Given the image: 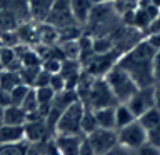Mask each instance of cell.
Instances as JSON below:
<instances>
[{"mask_svg": "<svg viewBox=\"0 0 160 155\" xmlns=\"http://www.w3.org/2000/svg\"><path fill=\"white\" fill-rule=\"evenodd\" d=\"M155 55H157V50L145 38H142L128 52L120 55L117 65L122 67L135 80V83L138 87H150V85H155V78H153Z\"/></svg>", "mask_w": 160, "mask_h": 155, "instance_id": "1", "label": "cell"}, {"mask_svg": "<svg viewBox=\"0 0 160 155\" xmlns=\"http://www.w3.org/2000/svg\"><path fill=\"white\" fill-rule=\"evenodd\" d=\"M25 22H32L27 0H0V32L17 30Z\"/></svg>", "mask_w": 160, "mask_h": 155, "instance_id": "2", "label": "cell"}, {"mask_svg": "<svg viewBox=\"0 0 160 155\" xmlns=\"http://www.w3.org/2000/svg\"><path fill=\"white\" fill-rule=\"evenodd\" d=\"M103 78H105V82L108 83V87L112 90V93L115 95V98H117L118 103H125L138 88V85L135 83V80L130 77L122 67H118V65H115V67L110 68L108 73L105 75Z\"/></svg>", "mask_w": 160, "mask_h": 155, "instance_id": "3", "label": "cell"}, {"mask_svg": "<svg viewBox=\"0 0 160 155\" xmlns=\"http://www.w3.org/2000/svg\"><path fill=\"white\" fill-rule=\"evenodd\" d=\"M83 112H85V105H83L82 100H77V102H73L72 105H68L58 117L57 127H55V135L82 133L80 132V125H82Z\"/></svg>", "mask_w": 160, "mask_h": 155, "instance_id": "4", "label": "cell"}, {"mask_svg": "<svg viewBox=\"0 0 160 155\" xmlns=\"http://www.w3.org/2000/svg\"><path fill=\"white\" fill-rule=\"evenodd\" d=\"M118 58H120V53L117 50H112V52H107V53H95L82 68L85 73L92 75L95 78H103L108 73V70L117 65Z\"/></svg>", "mask_w": 160, "mask_h": 155, "instance_id": "5", "label": "cell"}, {"mask_svg": "<svg viewBox=\"0 0 160 155\" xmlns=\"http://www.w3.org/2000/svg\"><path fill=\"white\" fill-rule=\"evenodd\" d=\"M117 135H118V145L127 147L130 150H137L147 143V130L140 125L138 120L118 128Z\"/></svg>", "mask_w": 160, "mask_h": 155, "instance_id": "6", "label": "cell"}, {"mask_svg": "<svg viewBox=\"0 0 160 155\" xmlns=\"http://www.w3.org/2000/svg\"><path fill=\"white\" fill-rule=\"evenodd\" d=\"M48 25H52L57 30L62 28H68V27H77V22H75L73 15H72V8H70V0H55L52 10H50V15L47 18ZM80 27V25H78Z\"/></svg>", "mask_w": 160, "mask_h": 155, "instance_id": "7", "label": "cell"}, {"mask_svg": "<svg viewBox=\"0 0 160 155\" xmlns=\"http://www.w3.org/2000/svg\"><path fill=\"white\" fill-rule=\"evenodd\" d=\"M155 93H157V87L150 85V87H138L132 97L127 102L128 108L135 113V117H140L142 113H145L147 110L155 107Z\"/></svg>", "mask_w": 160, "mask_h": 155, "instance_id": "8", "label": "cell"}, {"mask_svg": "<svg viewBox=\"0 0 160 155\" xmlns=\"http://www.w3.org/2000/svg\"><path fill=\"white\" fill-rule=\"evenodd\" d=\"M88 138L90 145L93 147L95 155H105L110 148H113L115 145H118V135L117 130L110 128H97L92 133L85 135Z\"/></svg>", "mask_w": 160, "mask_h": 155, "instance_id": "9", "label": "cell"}, {"mask_svg": "<svg viewBox=\"0 0 160 155\" xmlns=\"http://www.w3.org/2000/svg\"><path fill=\"white\" fill-rule=\"evenodd\" d=\"M25 130V140L28 143H40L43 140H47L50 137H53L50 133V130L47 127V122L43 118H32L27 120V123L23 125Z\"/></svg>", "mask_w": 160, "mask_h": 155, "instance_id": "10", "label": "cell"}, {"mask_svg": "<svg viewBox=\"0 0 160 155\" xmlns=\"http://www.w3.org/2000/svg\"><path fill=\"white\" fill-rule=\"evenodd\" d=\"M55 3V0H27L30 20L35 23H45Z\"/></svg>", "mask_w": 160, "mask_h": 155, "instance_id": "11", "label": "cell"}, {"mask_svg": "<svg viewBox=\"0 0 160 155\" xmlns=\"http://www.w3.org/2000/svg\"><path fill=\"white\" fill-rule=\"evenodd\" d=\"M83 135L82 133H72V135H55V145L62 155H78L80 153V143H82Z\"/></svg>", "mask_w": 160, "mask_h": 155, "instance_id": "12", "label": "cell"}, {"mask_svg": "<svg viewBox=\"0 0 160 155\" xmlns=\"http://www.w3.org/2000/svg\"><path fill=\"white\" fill-rule=\"evenodd\" d=\"M70 8H72V15L80 27H85L92 13L93 3L90 0H70Z\"/></svg>", "mask_w": 160, "mask_h": 155, "instance_id": "13", "label": "cell"}, {"mask_svg": "<svg viewBox=\"0 0 160 155\" xmlns=\"http://www.w3.org/2000/svg\"><path fill=\"white\" fill-rule=\"evenodd\" d=\"M25 140L23 125H8L3 123L0 128V143H18Z\"/></svg>", "mask_w": 160, "mask_h": 155, "instance_id": "14", "label": "cell"}, {"mask_svg": "<svg viewBox=\"0 0 160 155\" xmlns=\"http://www.w3.org/2000/svg\"><path fill=\"white\" fill-rule=\"evenodd\" d=\"M28 120V113L18 105H10L3 112V123L8 125H25Z\"/></svg>", "mask_w": 160, "mask_h": 155, "instance_id": "15", "label": "cell"}, {"mask_svg": "<svg viewBox=\"0 0 160 155\" xmlns=\"http://www.w3.org/2000/svg\"><path fill=\"white\" fill-rule=\"evenodd\" d=\"M95 118H97L98 128H110V130H117L115 127V107H102L93 110Z\"/></svg>", "mask_w": 160, "mask_h": 155, "instance_id": "16", "label": "cell"}, {"mask_svg": "<svg viewBox=\"0 0 160 155\" xmlns=\"http://www.w3.org/2000/svg\"><path fill=\"white\" fill-rule=\"evenodd\" d=\"M135 120H137V117H135V113L128 108L127 103H117L115 105V127H117V130L135 122Z\"/></svg>", "mask_w": 160, "mask_h": 155, "instance_id": "17", "label": "cell"}, {"mask_svg": "<svg viewBox=\"0 0 160 155\" xmlns=\"http://www.w3.org/2000/svg\"><path fill=\"white\" fill-rule=\"evenodd\" d=\"M20 83H23V82H22V78H20L18 72L5 70V68L0 72V90H7V92H10V90L15 88Z\"/></svg>", "mask_w": 160, "mask_h": 155, "instance_id": "18", "label": "cell"}, {"mask_svg": "<svg viewBox=\"0 0 160 155\" xmlns=\"http://www.w3.org/2000/svg\"><path fill=\"white\" fill-rule=\"evenodd\" d=\"M137 120L140 122V125H142L145 130H150V128L157 127V125L160 123V112H158L157 107H153V108L147 110L145 113H142Z\"/></svg>", "mask_w": 160, "mask_h": 155, "instance_id": "19", "label": "cell"}, {"mask_svg": "<svg viewBox=\"0 0 160 155\" xmlns=\"http://www.w3.org/2000/svg\"><path fill=\"white\" fill-rule=\"evenodd\" d=\"M97 128H98V123H97V118H95L93 110L85 107V112H83V117H82V125H80V132L83 135H88Z\"/></svg>", "mask_w": 160, "mask_h": 155, "instance_id": "20", "label": "cell"}, {"mask_svg": "<svg viewBox=\"0 0 160 155\" xmlns=\"http://www.w3.org/2000/svg\"><path fill=\"white\" fill-rule=\"evenodd\" d=\"M28 145L27 140L18 143H0V155H27Z\"/></svg>", "mask_w": 160, "mask_h": 155, "instance_id": "21", "label": "cell"}, {"mask_svg": "<svg viewBox=\"0 0 160 155\" xmlns=\"http://www.w3.org/2000/svg\"><path fill=\"white\" fill-rule=\"evenodd\" d=\"M30 88H32V87H28V85H25V83H20V85H17L15 88L10 90L12 105H18V107H22V103H23L25 97H27V93L30 92Z\"/></svg>", "mask_w": 160, "mask_h": 155, "instance_id": "22", "label": "cell"}, {"mask_svg": "<svg viewBox=\"0 0 160 155\" xmlns=\"http://www.w3.org/2000/svg\"><path fill=\"white\" fill-rule=\"evenodd\" d=\"M35 93H37L38 105H50L55 97V92L52 90V87H38L35 88Z\"/></svg>", "mask_w": 160, "mask_h": 155, "instance_id": "23", "label": "cell"}, {"mask_svg": "<svg viewBox=\"0 0 160 155\" xmlns=\"http://www.w3.org/2000/svg\"><path fill=\"white\" fill-rule=\"evenodd\" d=\"M38 107H40V105H38V100H37V93H35V88L32 87V88H30V92L27 93V97H25V100H23L22 108H23L27 113H32V112H35Z\"/></svg>", "mask_w": 160, "mask_h": 155, "instance_id": "24", "label": "cell"}, {"mask_svg": "<svg viewBox=\"0 0 160 155\" xmlns=\"http://www.w3.org/2000/svg\"><path fill=\"white\" fill-rule=\"evenodd\" d=\"M43 70H47L50 73H58L60 68H62V60L55 58V57H47L42 60V65H40Z\"/></svg>", "mask_w": 160, "mask_h": 155, "instance_id": "25", "label": "cell"}, {"mask_svg": "<svg viewBox=\"0 0 160 155\" xmlns=\"http://www.w3.org/2000/svg\"><path fill=\"white\" fill-rule=\"evenodd\" d=\"M53 73L47 72V70H43L40 67L37 77H35V82H33V88H38V87H48L50 85V78H52Z\"/></svg>", "mask_w": 160, "mask_h": 155, "instance_id": "26", "label": "cell"}, {"mask_svg": "<svg viewBox=\"0 0 160 155\" xmlns=\"http://www.w3.org/2000/svg\"><path fill=\"white\" fill-rule=\"evenodd\" d=\"M48 87H52V90L55 93H58V92H62V90L67 88V85H65V78L62 77V73H53L52 75V78H50V85Z\"/></svg>", "mask_w": 160, "mask_h": 155, "instance_id": "27", "label": "cell"}, {"mask_svg": "<svg viewBox=\"0 0 160 155\" xmlns=\"http://www.w3.org/2000/svg\"><path fill=\"white\" fill-rule=\"evenodd\" d=\"M147 143L153 145V147H160V123L157 127L147 130Z\"/></svg>", "mask_w": 160, "mask_h": 155, "instance_id": "28", "label": "cell"}, {"mask_svg": "<svg viewBox=\"0 0 160 155\" xmlns=\"http://www.w3.org/2000/svg\"><path fill=\"white\" fill-rule=\"evenodd\" d=\"M135 155H160V148L153 147V145H150V143H145L140 148L135 150Z\"/></svg>", "mask_w": 160, "mask_h": 155, "instance_id": "29", "label": "cell"}, {"mask_svg": "<svg viewBox=\"0 0 160 155\" xmlns=\"http://www.w3.org/2000/svg\"><path fill=\"white\" fill-rule=\"evenodd\" d=\"M105 155H135V150H130L127 147H122V145H115Z\"/></svg>", "mask_w": 160, "mask_h": 155, "instance_id": "30", "label": "cell"}, {"mask_svg": "<svg viewBox=\"0 0 160 155\" xmlns=\"http://www.w3.org/2000/svg\"><path fill=\"white\" fill-rule=\"evenodd\" d=\"M153 78H155V87H160V50L157 52L153 60Z\"/></svg>", "mask_w": 160, "mask_h": 155, "instance_id": "31", "label": "cell"}, {"mask_svg": "<svg viewBox=\"0 0 160 155\" xmlns=\"http://www.w3.org/2000/svg\"><path fill=\"white\" fill-rule=\"evenodd\" d=\"M150 33H160V15L157 18H153L152 22H150L148 27L143 30V37H145V35H150Z\"/></svg>", "mask_w": 160, "mask_h": 155, "instance_id": "32", "label": "cell"}, {"mask_svg": "<svg viewBox=\"0 0 160 155\" xmlns=\"http://www.w3.org/2000/svg\"><path fill=\"white\" fill-rule=\"evenodd\" d=\"M78 155H95L93 147L90 145L88 138L85 137V135H83V138H82V143H80V153Z\"/></svg>", "mask_w": 160, "mask_h": 155, "instance_id": "33", "label": "cell"}, {"mask_svg": "<svg viewBox=\"0 0 160 155\" xmlns=\"http://www.w3.org/2000/svg\"><path fill=\"white\" fill-rule=\"evenodd\" d=\"M143 38L147 40V42L152 45V47L157 50V52L160 50V33H150V35H145Z\"/></svg>", "mask_w": 160, "mask_h": 155, "instance_id": "34", "label": "cell"}, {"mask_svg": "<svg viewBox=\"0 0 160 155\" xmlns=\"http://www.w3.org/2000/svg\"><path fill=\"white\" fill-rule=\"evenodd\" d=\"M12 105V98H10V92L7 90H0V107L7 108Z\"/></svg>", "mask_w": 160, "mask_h": 155, "instance_id": "35", "label": "cell"}, {"mask_svg": "<svg viewBox=\"0 0 160 155\" xmlns=\"http://www.w3.org/2000/svg\"><path fill=\"white\" fill-rule=\"evenodd\" d=\"M155 107L160 112V87H157V93H155Z\"/></svg>", "mask_w": 160, "mask_h": 155, "instance_id": "36", "label": "cell"}, {"mask_svg": "<svg viewBox=\"0 0 160 155\" xmlns=\"http://www.w3.org/2000/svg\"><path fill=\"white\" fill-rule=\"evenodd\" d=\"M93 5H105V3H112L113 0H90Z\"/></svg>", "mask_w": 160, "mask_h": 155, "instance_id": "37", "label": "cell"}, {"mask_svg": "<svg viewBox=\"0 0 160 155\" xmlns=\"http://www.w3.org/2000/svg\"><path fill=\"white\" fill-rule=\"evenodd\" d=\"M3 112H5V108L0 107V120H2V122H3Z\"/></svg>", "mask_w": 160, "mask_h": 155, "instance_id": "38", "label": "cell"}, {"mask_svg": "<svg viewBox=\"0 0 160 155\" xmlns=\"http://www.w3.org/2000/svg\"><path fill=\"white\" fill-rule=\"evenodd\" d=\"M2 125H3V122H2V120H0V128H2Z\"/></svg>", "mask_w": 160, "mask_h": 155, "instance_id": "39", "label": "cell"}, {"mask_svg": "<svg viewBox=\"0 0 160 155\" xmlns=\"http://www.w3.org/2000/svg\"><path fill=\"white\" fill-rule=\"evenodd\" d=\"M158 148H160V147H158Z\"/></svg>", "mask_w": 160, "mask_h": 155, "instance_id": "40", "label": "cell"}]
</instances>
